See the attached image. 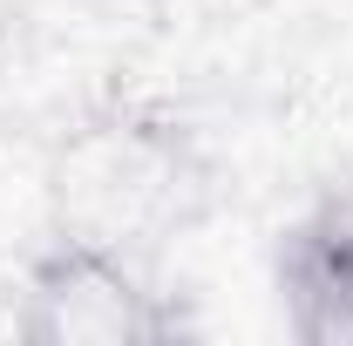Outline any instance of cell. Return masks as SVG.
Listing matches in <instances>:
<instances>
[{
  "label": "cell",
  "instance_id": "cell-1",
  "mask_svg": "<svg viewBox=\"0 0 353 346\" xmlns=\"http://www.w3.org/2000/svg\"><path fill=\"white\" fill-rule=\"evenodd\" d=\"M176 305L157 292L136 245L95 231H54L21 272L14 333L41 346H157L170 340Z\"/></svg>",
  "mask_w": 353,
  "mask_h": 346
},
{
  "label": "cell",
  "instance_id": "cell-2",
  "mask_svg": "<svg viewBox=\"0 0 353 346\" xmlns=\"http://www.w3.org/2000/svg\"><path fill=\"white\" fill-rule=\"evenodd\" d=\"M190 176L197 170L183 136L150 123H102L61 163V224L116 245H143L163 217L183 211Z\"/></svg>",
  "mask_w": 353,
  "mask_h": 346
},
{
  "label": "cell",
  "instance_id": "cell-3",
  "mask_svg": "<svg viewBox=\"0 0 353 346\" xmlns=\"http://www.w3.org/2000/svg\"><path fill=\"white\" fill-rule=\"evenodd\" d=\"M279 305L312 346H353V183L312 197L279 238Z\"/></svg>",
  "mask_w": 353,
  "mask_h": 346
}]
</instances>
